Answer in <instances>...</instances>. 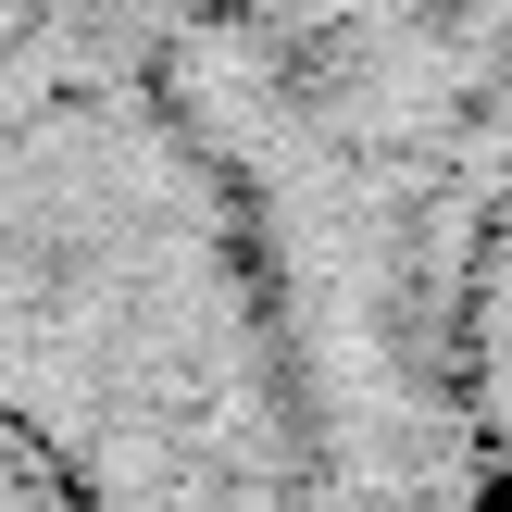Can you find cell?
I'll list each match as a JSON object with an SVG mask.
<instances>
[{"mask_svg": "<svg viewBox=\"0 0 512 512\" xmlns=\"http://www.w3.org/2000/svg\"><path fill=\"white\" fill-rule=\"evenodd\" d=\"M0 512H100V500H88V475H75L63 450H50L38 425L13 413V400H0Z\"/></svg>", "mask_w": 512, "mask_h": 512, "instance_id": "cell-2", "label": "cell"}, {"mask_svg": "<svg viewBox=\"0 0 512 512\" xmlns=\"http://www.w3.org/2000/svg\"><path fill=\"white\" fill-rule=\"evenodd\" d=\"M475 413H488L500 463H512V188H500V225H488V263H475Z\"/></svg>", "mask_w": 512, "mask_h": 512, "instance_id": "cell-1", "label": "cell"}]
</instances>
